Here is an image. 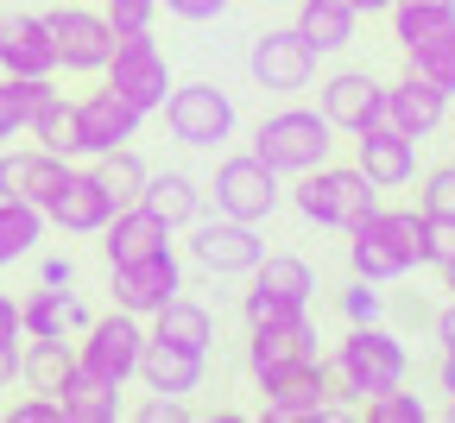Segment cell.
<instances>
[{
	"instance_id": "1",
	"label": "cell",
	"mask_w": 455,
	"mask_h": 423,
	"mask_svg": "<svg viewBox=\"0 0 455 423\" xmlns=\"http://www.w3.org/2000/svg\"><path fill=\"white\" fill-rule=\"evenodd\" d=\"M323 367H329L335 398L367 404V398H379L392 386H405L411 347H405V335H398L392 323H348V335L335 341V354L323 360Z\"/></svg>"
},
{
	"instance_id": "2",
	"label": "cell",
	"mask_w": 455,
	"mask_h": 423,
	"mask_svg": "<svg viewBox=\"0 0 455 423\" xmlns=\"http://www.w3.org/2000/svg\"><path fill=\"white\" fill-rule=\"evenodd\" d=\"M424 266V209H367L348 227V272L373 284H398Z\"/></svg>"
},
{
	"instance_id": "3",
	"label": "cell",
	"mask_w": 455,
	"mask_h": 423,
	"mask_svg": "<svg viewBox=\"0 0 455 423\" xmlns=\"http://www.w3.org/2000/svg\"><path fill=\"white\" fill-rule=\"evenodd\" d=\"M247 152H253L259 164H272L278 177H304V171H316L323 158H335V127L323 120V108H304V101L284 95V108L259 114Z\"/></svg>"
},
{
	"instance_id": "4",
	"label": "cell",
	"mask_w": 455,
	"mask_h": 423,
	"mask_svg": "<svg viewBox=\"0 0 455 423\" xmlns=\"http://www.w3.org/2000/svg\"><path fill=\"white\" fill-rule=\"evenodd\" d=\"M291 209L304 215V221H316V227H341L348 234L367 209H379V184L361 171V164H335V158H323L316 171H304L291 190Z\"/></svg>"
},
{
	"instance_id": "5",
	"label": "cell",
	"mask_w": 455,
	"mask_h": 423,
	"mask_svg": "<svg viewBox=\"0 0 455 423\" xmlns=\"http://www.w3.org/2000/svg\"><path fill=\"white\" fill-rule=\"evenodd\" d=\"M203 196H215V215L259 227V221H272L278 203H284V177H278L272 164H259L253 152H228V158L215 164V177L203 184Z\"/></svg>"
},
{
	"instance_id": "6",
	"label": "cell",
	"mask_w": 455,
	"mask_h": 423,
	"mask_svg": "<svg viewBox=\"0 0 455 423\" xmlns=\"http://www.w3.org/2000/svg\"><path fill=\"white\" fill-rule=\"evenodd\" d=\"M158 114H164L171 140L190 146V152H215V146L235 140V95L221 83H171Z\"/></svg>"
},
{
	"instance_id": "7",
	"label": "cell",
	"mask_w": 455,
	"mask_h": 423,
	"mask_svg": "<svg viewBox=\"0 0 455 423\" xmlns=\"http://www.w3.org/2000/svg\"><path fill=\"white\" fill-rule=\"evenodd\" d=\"M108 89L133 101L140 114H158L164 95H171V64H164V44L152 32H121L114 38V57H108Z\"/></svg>"
},
{
	"instance_id": "8",
	"label": "cell",
	"mask_w": 455,
	"mask_h": 423,
	"mask_svg": "<svg viewBox=\"0 0 455 423\" xmlns=\"http://www.w3.org/2000/svg\"><path fill=\"white\" fill-rule=\"evenodd\" d=\"M51 44H57V70L64 76H101L114 57V26L101 7H83V0H64V7L44 13Z\"/></svg>"
},
{
	"instance_id": "9",
	"label": "cell",
	"mask_w": 455,
	"mask_h": 423,
	"mask_svg": "<svg viewBox=\"0 0 455 423\" xmlns=\"http://www.w3.org/2000/svg\"><path fill=\"white\" fill-rule=\"evenodd\" d=\"M140 347H146V323L133 310H108V316H89V329L76 341V367L108 386H127L140 373Z\"/></svg>"
},
{
	"instance_id": "10",
	"label": "cell",
	"mask_w": 455,
	"mask_h": 423,
	"mask_svg": "<svg viewBox=\"0 0 455 423\" xmlns=\"http://www.w3.org/2000/svg\"><path fill=\"white\" fill-rule=\"evenodd\" d=\"M316 64L323 57L310 51V38L298 26H272L247 44V76L266 89V95H304L316 83Z\"/></svg>"
},
{
	"instance_id": "11",
	"label": "cell",
	"mask_w": 455,
	"mask_h": 423,
	"mask_svg": "<svg viewBox=\"0 0 455 423\" xmlns=\"http://www.w3.org/2000/svg\"><path fill=\"white\" fill-rule=\"evenodd\" d=\"M190 259L209 272V278H247L253 266H259V253H266V240H259V227L253 221H228V215H215V221H190Z\"/></svg>"
},
{
	"instance_id": "12",
	"label": "cell",
	"mask_w": 455,
	"mask_h": 423,
	"mask_svg": "<svg viewBox=\"0 0 455 423\" xmlns=\"http://www.w3.org/2000/svg\"><path fill=\"white\" fill-rule=\"evenodd\" d=\"M329 398H335V386H329L323 360H298V367L259 379V417H272V423H316L329 411Z\"/></svg>"
},
{
	"instance_id": "13",
	"label": "cell",
	"mask_w": 455,
	"mask_h": 423,
	"mask_svg": "<svg viewBox=\"0 0 455 423\" xmlns=\"http://www.w3.org/2000/svg\"><path fill=\"white\" fill-rule=\"evenodd\" d=\"M316 108L335 133H361L373 120H386V83L373 70H329L316 83Z\"/></svg>"
},
{
	"instance_id": "14",
	"label": "cell",
	"mask_w": 455,
	"mask_h": 423,
	"mask_svg": "<svg viewBox=\"0 0 455 423\" xmlns=\"http://www.w3.org/2000/svg\"><path fill=\"white\" fill-rule=\"evenodd\" d=\"M140 108L133 101H121L114 89H89L83 101H76V152L83 158H101V152H114V146H133L140 140Z\"/></svg>"
},
{
	"instance_id": "15",
	"label": "cell",
	"mask_w": 455,
	"mask_h": 423,
	"mask_svg": "<svg viewBox=\"0 0 455 423\" xmlns=\"http://www.w3.org/2000/svg\"><path fill=\"white\" fill-rule=\"evenodd\" d=\"M178 291H184V266L171 247L152 253V259H133V266H114V310H133L140 323L152 310H164Z\"/></svg>"
},
{
	"instance_id": "16",
	"label": "cell",
	"mask_w": 455,
	"mask_h": 423,
	"mask_svg": "<svg viewBox=\"0 0 455 423\" xmlns=\"http://www.w3.org/2000/svg\"><path fill=\"white\" fill-rule=\"evenodd\" d=\"M298 360H323L310 310H304V316H291V323L247 329V373H253V386H259V379H272V373H284V367H298Z\"/></svg>"
},
{
	"instance_id": "17",
	"label": "cell",
	"mask_w": 455,
	"mask_h": 423,
	"mask_svg": "<svg viewBox=\"0 0 455 423\" xmlns=\"http://www.w3.org/2000/svg\"><path fill=\"white\" fill-rule=\"evenodd\" d=\"M108 215H114V203L101 190V177L76 171V164L64 171V184H57L51 203H44V227H57V234H101Z\"/></svg>"
},
{
	"instance_id": "18",
	"label": "cell",
	"mask_w": 455,
	"mask_h": 423,
	"mask_svg": "<svg viewBox=\"0 0 455 423\" xmlns=\"http://www.w3.org/2000/svg\"><path fill=\"white\" fill-rule=\"evenodd\" d=\"M449 101L455 95H443L436 83H424V76H398V83H386V127H398L405 140H436L443 127H449Z\"/></svg>"
},
{
	"instance_id": "19",
	"label": "cell",
	"mask_w": 455,
	"mask_h": 423,
	"mask_svg": "<svg viewBox=\"0 0 455 423\" xmlns=\"http://www.w3.org/2000/svg\"><path fill=\"white\" fill-rule=\"evenodd\" d=\"M348 140H355V164L373 177L379 190H405L418 177V140H405L398 127H386V120H373V127H361Z\"/></svg>"
},
{
	"instance_id": "20",
	"label": "cell",
	"mask_w": 455,
	"mask_h": 423,
	"mask_svg": "<svg viewBox=\"0 0 455 423\" xmlns=\"http://www.w3.org/2000/svg\"><path fill=\"white\" fill-rule=\"evenodd\" d=\"M0 76H57L44 13H0Z\"/></svg>"
},
{
	"instance_id": "21",
	"label": "cell",
	"mask_w": 455,
	"mask_h": 423,
	"mask_svg": "<svg viewBox=\"0 0 455 423\" xmlns=\"http://www.w3.org/2000/svg\"><path fill=\"white\" fill-rule=\"evenodd\" d=\"M171 247V221L152 215L146 203H127V209H114L108 227H101V253L108 266H133V259H152Z\"/></svg>"
},
{
	"instance_id": "22",
	"label": "cell",
	"mask_w": 455,
	"mask_h": 423,
	"mask_svg": "<svg viewBox=\"0 0 455 423\" xmlns=\"http://www.w3.org/2000/svg\"><path fill=\"white\" fill-rule=\"evenodd\" d=\"M133 379H140L146 392H158V398H190V392H203V379H209V354H190V347H171V341H152V335H146Z\"/></svg>"
},
{
	"instance_id": "23",
	"label": "cell",
	"mask_w": 455,
	"mask_h": 423,
	"mask_svg": "<svg viewBox=\"0 0 455 423\" xmlns=\"http://www.w3.org/2000/svg\"><path fill=\"white\" fill-rule=\"evenodd\" d=\"M64 171H70V158H57V152H44V146L0 152V196H7V203H32V209H44L51 190L64 184Z\"/></svg>"
},
{
	"instance_id": "24",
	"label": "cell",
	"mask_w": 455,
	"mask_h": 423,
	"mask_svg": "<svg viewBox=\"0 0 455 423\" xmlns=\"http://www.w3.org/2000/svg\"><path fill=\"white\" fill-rule=\"evenodd\" d=\"M20 323H26V335H83L89 329V304H83L76 291L32 284L20 297Z\"/></svg>"
},
{
	"instance_id": "25",
	"label": "cell",
	"mask_w": 455,
	"mask_h": 423,
	"mask_svg": "<svg viewBox=\"0 0 455 423\" xmlns=\"http://www.w3.org/2000/svg\"><path fill=\"white\" fill-rule=\"evenodd\" d=\"M298 7V32L310 38V51L316 57H335V51H348L355 44V26H361V13L348 7V0H291Z\"/></svg>"
},
{
	"instance_id": "26",
	"label": "cell",
	"mask_w": 455,
	"mask_h": 423,
	"mask_svg": "<svg viewBox=\"0 0 455 423\" xmlns=\"http://www.w3.org/2000/svg\"><path fill=\"white\" fill-rule=\"evenodd\" d=\"M76 373V341L70 335H26V347H20V379L32 386V392H64V379Z\"/></svg>"
},
{
	"instance_id": "27",
	"label": "cell",
	"mask_w": 455,
	"mask_h": 423,
	"mask_svg": "<svg viewBox=\"0 0 455 423\" xmlns=\"http://www.w3.org/2000/svg\"><path fill=\"white\" fill-rule=\"evenodd\" d=\"M146 323H152V329H146L152 341H171V347H190V354H209V347H215V316H209L203 304H190L184 291L171 297L164 310H152Z\"/></svg>"
},
{
	"instance_id": "28",
	"label": "cell",
	"mask_w": 455,
	"mask_h": 423,
	"mask_svg": "<svg viewBox=\"0 0 455 423\" xmlns=\"http://www.w3.org/2000/svg\"><path fill=\"white\" fill-rule=\"evenodd\" d=\"M26 133H32L44 152H57V158H76V101L51 83V89L26 108Z\"/></svg>"
},
{
	"instance_id": "29",
	"label": "cell",
	"mask_w": 455,
	"mask_h": 423,
	"mask_svg": "<svg viewBox=\"0 0 455 423\" xmlns=\"http://www.w3.org/2000/svg\"><path fill=\"white\" fill-rule=\"evenodd\" d=\"M140 203H146L152 215H164L171 234H178V227H190V221L203 215V184H196L190 171H152L146 190H140Z\"/></svg>"
},
{
	"instance_id": "30",
	"label": "cell",
	"mask_w": 455,
	"mask_h": 423,
	"mask_svg": "<svg viewBox=\"0 0 455 423\" xmlns=\"http://www.w3.org/2000/svg\"><path fill=\"white\" fill-rule=\"evenodd\" d=\"M57 404H64V423H121V417H127V411H121V386H108V379H95V373H83V367L64 379Z\"/></svg>"
},
{
	"instance_id": "31",
	"label": "cell",
	"mask_w": 455,
	"mask_h": 423,
	"mask_svg": "<svg viewBox=\"0 0 455 423\" xmlns=\"http://www.w3.org/2000/svg\"><path fill=\"white\" fill-rule=\"evenodd\" d=\"M247 284L284 297V304H298V310H310V297H316V272H310V259H298V253H259V266L247 272Z\"/></svg>"
},
{
	"instance_id": "32",
	"label": "cell",
	"mask_w": 455,
	"mask_h": 423,
	"mask_svg": "<svg viewBox=\"0 0 455 423\" xmlns=\"http://www.w3.org/2000/svg\"><path fill=\"white\" fill-rule=\"evenodd\" d=\"M95 177H101V190H108V203L114 209H127V203H140V190H146V177H152V164L133 152V146H114V152H101L95 164H89Z\"/></svg>"
},
{
	"instance_id": "33",
	"label": "cell",
	"mask_w": 455,
	"mask_h": 423,
	"mask_svg": "<svg viewBox=\"0 0 455 423\" xmlns=\"http://www.w3.org/2000/svg\"><path fill=\"white\" fill-rule=\"evenodd\" d=\"M386 20H392L398 51H405V44H418V38H430V32L455 26V0H392Z\"/></svg>"
},
{
	"instance_id": "34",
	"label": "cell",
	"mask_w": 455,
	"mask_h": 423,
	"mask_svg": "<svg viewBox=\"0 0 455 423\" xmlns=\"http://www.w3.org/2000/svg\"><path fill=\"white\" fill-rule=\"evenodd\" d=\"M405 70L424 76V83H436L443 95H455V26H443V32L405 44Z\"/></svg>"
},
{
	"instance_id": "35",
	"label": "cell",
	"mask_w": 455,
	"mask_h": 423,
	"mask_svg": "<svg viewBox=\"0 0 455 423\" xmlns=\"http://www.w3.org/2000/svg\"><path fill=\"white\" fill-rule=\"evenodd\" d=\"M38 240H44V209L0 196V266H13V259L38 253Z\"/></svg>"
},
{
	"instance_id": "36",
	"label": "cell",
	"mask_w": 455,
	"mask_h": 423,
	"mask_svg": "<svg viewBox=\"0 0 455 423\" xmlns=\"http://www.w3.org/2000/svg\"><path fill=\"white\" fill-rule=\"evenodd\" d=\"M335 310H341V323H386L392 297H386V284H373V278H348V291L335 297Z\"/></svg>"
},
{
	"instance_id": "37",
	"label": "cell",
	"mask_w": 455,
	"mask_h": 423,
	"mask_svg": "<svg viewBox=\"0 0 455 423\" xmlns=\"http://www.w3.org/2000/svg\"><path fill=\"white\" fill-rule=\"evenodd\" d=\"M361 411H367V423H424V417H430V404H424L418 392H405V386H392V392L367 398Z\"/></svg>"
},
{
	"instance_id": "38",
	"label": "cell",
	"mask_w": 455,
	"mask_h": 423,
	"mask_svg": "<svg viewBox=\"0 0 455 423\" xmlns=\"http://www.w3.org/2000/svg\"><path fill=\"white\" fill-rule=\"evenodd\" d=\"M418 209H424V215H455V164H430V171H424Z\"/></svg>"
},
{
	"instance_id": "39",
	"label": "cell",
	"mask_w": 455,
	"mask_h": 423,
	"mask_svg": "<svg viewBox=\"0 0 455 423\" xmlns=\"http://www.w3.org/2000/svg\"><path fill=\"white\" fill-rule=\"evenodd\" d=\"M101 13H108L114 38H121V32H152V20H158V0H101Z\"/></svg>"
},
{
	"instance_id": "40",
	"label": "cell",
	"mask_w": 455,
	"mask_h": 423,
	"mask_svg": "<svg viewBox=\"0 0 455 423\" xmlns=\"http://www.w3.org/2000/svg\"><path fill=\"white\" fill-rule=\"evenodd\" d=\"M455 259V215H424V266Z\"/></svg>"
},
{
	"instance_id": "41",
	"label": "cell",
	"mask_w": 455,
	"mask_h": 423,
	"mask_svg": "<svg viewBox=\"0 0 455 423\" xmlns=\"http://www.w3.org/2000/svg\"><path fill=\"white\" fill-rule=\"evenodd\" d=\"M20 133H26V101H20L13 76H0V146L20 140Z\"/></svg>"
},
{
	"instance_id": "42",
	"label": "cell",
	"mask_w": 455,
	"mask_h": 423,
	"mask_svg": "<svg viewBox=\"0 0 455 423\" xmlns=\"http://www.w3.org/2000/svg\"><path fill=\"white\" fill-rule=\"evenodd\" d=\"M7 423H64V404H57L51 392H32V398H20L7 411Z\"/></svg>"
},
{
	"instance_id": "43",
	"label": "cell",
	"mask_w": 455,
	"mask_h": 423,
	"mask_svg": "<svg viewBox=\"0 0 455 423\" xmlns=\"http://www.w3.org/2000/svg\"><path fill=\"white\" fill-rule=\"evenodd\" d=\"M158 7H164L171 20H190V26H209V20H221V13H228V0H158Z\"/></svg>"
},
{
	"instance_id": "44",
	"label": "cell",
	"mask_w": 455,
	"mask_h": 423,
	"mask_svg": "<svg viewBox=\"0 0 455 423\" xmlns=\"http://www.w3.org/2000/svg\"><path fill=\"white\" fill-rule=\"evenodd\" d=\"M133 417H140V423H178V417H190V398H158V392H152Z\"/></svg>"
},
{
	"instance_id": "45",
	"label": "cell",
	"mask_w": 455,
	"mask_h": 423,
	"mask_svg": "<svg viewBox=\"0 0 455 423\" xmlns=\"http://www.w3.org/2000/svg\"><path fill=\"white\" fill-rule=\"evenodd\" d=\"M38 284L70 291V284H76V259H70V253H44V259H38Z\"/></svg>"
},
{
	"instance_id": "46",
	"label": "cell",
	"mask_w": 455,
	"mask_h": 423,
	"mask_svg": "<svg viewBox=\"0 0 455 423\" xmlns=\"http://www.w3.org/2000/svg\"><path fill=\"white\" fill-rule=\"evenodd\" d=\"M7 341H26V323H20V304L0 291V347H7Z\"/></svg>"
},
{
	"instance_id": "47",
	"label": "cell",
	"mask_w": 455,
	"mask_h": 423,
	"mask_svg": "<svg viewBox=\"0 0 455 423\" xmlns=\"http://www.w3.org/2000/svg\"><path fill=\"white\" fill-rule=\"evenodd\" d=\"M430 335H436L443 347H455V297H449L443 310H430Z\"/></svg>"
},
{
	"instance_id": "48",
	"label": "cell",
	"mask_w": 455,
	"mask_h": 423,
	"mask_svg": "<svg viewBox=\"0 0 455 423\" xmlns=\"http://www.w3.org/2000/svg\"><path fill=\"white\" fill-rule=\"evenodd\" d=\"M20 379V341H7V347H0V392H7Z\"/></svg>"
},
{
	"instance_id": "49",
	"label": "cell",
	"mask_w": 455,
	"mask_h": 423,
	"mask_svg": "<svg viewBox=\"0 0 455 423\" xmlns=\"http://www.w3.org/2000/svg\"><path fill=\"white\" fill-rule=\"evenodd\" d=\"M436 379H443V392H455V347H443V360H436Z\"/></svg>"
},
{
	"instance_id": "50",
	"label": "cell",
	"mask_w": 455,
	"mask_h": 423,
	"mask_svg": "<svg viewBox=\"0 0 455 423\" xmlns=\"http://www.w3.org/2000/svg\"><path fill=\"white\" fill-rule=\"evenodd\" d=\"M348 7H355L361 20H373V13H386V7H392V0H348Z\"/></svg>"
},
{
	"instance_id": "51",
	"label": "cell",
	"mask_w": 455,
	"mask_h": 423,
	"mask_svg": "<svg viewBox=\"0 0 455 423\" xmlns=\"http://www.w3.org/2000/svg\"><path fill=\"white\" fill-rule=\"evenodd\" d=\"M436 272H443V291H449V297H455V259H443V266H436Z\"/></svg>"
},
{
	"instance_id": "52",
	"label": "cell",
	"mask_w": 455,
	"mask_h": 423,
	"mask_svg": "<svg viewBox=\"0 0 455 423\" xmlns=\"http://www.w3.org/2000/svg\"><path fill=\"white\" fill-rule=\"evenodd\" d=\"M443 417H449V423H455V392H449V404H443Z\"/></svg>"
},
{
	"instance_id": "53",
	"label": "cell",
	"mask_w": 455,
	"mask_h": 423,
	"mask_svg": "<svg viewBox=\"0 0 455 423\" xmlns=\"http://www.w3.org/2000/svg\"><path fill=\"white\" fill-rule=\"evenodd\" d=\"M259 7H291V0H259Z\"/></svg>"
}]
</instances>
